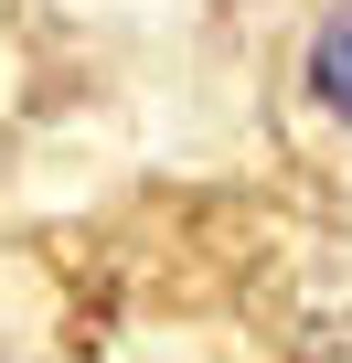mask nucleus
Segmentation results:
<instances>
[{
    "label": "nucleus",
    "mask_w": 352,
    "mask_h": 363,
    "mask_svg": "<svg viewBox=\"0 0 352 363\" xmlns=\"http://www.w3.org/2000/svg\"><path fill=\"white\" fill-rule=\"evenodd\" d=\"M310 96L331 107V118H352V0L320 22V43H310Z\"/></svg>",
    "instance_id": "nucleus-1"
}]
</instances>
